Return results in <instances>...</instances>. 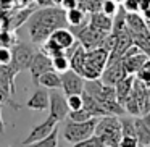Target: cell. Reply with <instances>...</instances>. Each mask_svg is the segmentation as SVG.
I'll use <instances>...</instances> for the list:
<instances>
[{"label":"cell","mask_w":150,"mask_h":147,"mask_svg":"<svg viewBox=\"0 0 150 147\" xmlns=\"http://www.w3.org/2000/svg\"><path fill=\"white\" fill-rule=\"evenodd\" d=\"M132 86H134V75H127L124 76L121 81L116 82L115 86V91H116V100L120 102L121 105L126 102V99L129 97L131 91H132Z\"/></svg>","instance_id":"15"},{"label":"cell","mask_w":150,"mask_h":147,"mask_svg":"<svg viewBox=\"0 0 150 147\" xmlns=\"http://www.w3.org/2000/svg\"><path fill=\"white\" fill-rule=\"evenodd\" d=\"M69 113L68 104H66V95L60 92L58 89H52L50 92V104H49V115L53 116L57 121H63Z\"/></svg>","instance_id":"9"},{"label":"cell","mask_w":150,"mask_h":147,"mask_svg":"<svg viewBox=\"0 0 150 147\" xmlns=\"http://www.w3.org/2000/svg\"><path fill=\"white\" fill-rule=\"evenodd\" d=\"M62 91L65 95H73V94H82L84 92V82L86 79L71 68L68 71L62 73Z\"/></svg>","instance_id":"10"},{"label":"cell","mask_w":150,"mask_h":147,"mask_svg":"<svg viewBox=\"0 0 150 147\" xmlns=\"http://www.w3.org/2000/svg\"><path fill=\"white\" fill-rule=\"evenodd\" d=\"M66 118L71 120V121H87V120H91V118H94V116L82 107V108H79V110H71Z\"/></svg>","instance_id":"26"},{"label":"cell","mask_w":150,"mask_h":147,"mask_svg":"<svg viewBox=\"0 0 150 147\" xmlns=\"http://www.w3.org/2000/svg\"><path fill=\"white\" fill-rule=\"evenodd\" d=\"M98 118H91L87 121H71L68 120L63 126V137L66 142L76 144L79 141H84L87 137L94 136L95 133V124Z\"/></svg>","instance_id":"4"},{"label":"cell","mask_w":150,"mask_h":147,"mask_svg":"<svg viewBox=\"0 0 150 147\" xmlns=\"http://www.w3.org/2000/svg\"><path fill=\"white\" fill-rule=\"evenodd\" d=\"M118 147H139V142H137V137L132 136H123L118 144Z\"/></svg>","instance_id":"32"},{"label":"cell","mask_w":150,"mask_h":147,"mask_svg":"<svg viewBox=\"0 0 150 147\" xmlns=\"http://www.w3.org/2000/svg\"><path fill=\"white\" fill-rule=\"evenodd\" d=\"M10 95H11L10 92L4 91V89L0 87V104H2V105H4V104H8L11 108H15V110H20V108H21V105L11 100V99H10Z\"/></svg>","instance_id":"29"},{"label":"cell","mask_w":150,"mask_h":147,"mask_svg":"<svg viewBox=\"0 0 150 147\" xmlns=\"http://www.w3.org/2000/svg\"><path fill=\"white\" fill-rule=\"evenodd\" d=\"M28 33L34 44H44L55 29L66 28V11L62 7H42L31 13L26 21Z\"/></svg>","instance_id":"1"},{"label":"cell","mask_w":150,"mask_h":147,"mask_svg":"<svg viewBox=\"0 0 150 147\" xmlns=\"http://www.w3.org/2000/svg\"><path fill=\"white\" fill-rule=\"evenodd\" d=\"M144 121H145L147 124H149V128H150V111H147V113H144Z\"/></svg>","instance_id":"38"},{"label":"cell","mask_w":150,"mask_h":147,"mask_svg":"<svg viewBox=\"0 0 150 147\" xmlns=\"http://www.w3.org/2000/svg\"><path fill=\"white\" fill-rule=\"evenodd\" d=\"M136 75H137V79H139V81H142L145 86L150 87V58H147L145 62H144V65L140 66V70Z\"/></svg>","instance_id":"25"},{"label":"cell","mask_w":150,"mask_h":147,"mask_svg":"<svg viewBox=\"0 0 150 147\" xmlns=\"http://www.w3.org/2000/svg\"><path fill=\"white\" fill-rule=\"evenodd\" d=\"M136 137L139 147H150V128L142 116H136Z\"/></svg>","instance_id":"16"},{"label":"cell","mask_w":150,"mask_h":147,"mask_svg":"<svg viewBox=\"0 0 150 147\" xmlns=\"http://www.w3.org/2000/svg\"><path fill=\"white\" fill-rule=\"evenodd\" d=\"M121 8H123L126 13H139L140 7H139V2L137 0H124L121 4Z\"/></svg>","instance_id":"30"},{"label":"cell","mask_w":150,"mask_h":147,"mask_svg":"<svg viewBox=\"0 0 150 147\" xmlns=\"http://www.w3.org/2000/svg\"><path fill=\"white\" fill-rule=\"evenodd\" d=\"M147 58H149V57H147L137 45L132 44V45L124 52V55L121 57V62H123V66H124L127 75H134V73H137L140 70V66L144 65V62H145Z\"/></svg>","instance_id":"7"},{"label":"cell","mask_w":150,"mask_h":147,"mask_svg":"<svg viewBox=\"0 0 150 147\" xmlns=\"http://www.w3.org/2000/svg\"><path fill=\"white\" fill-rule=\"evenodd\" d=\"M120 123H121V133H123V136L136 137V116H134V118L121 116L120 118Z\"/></svg>","instance_id":"22"},{"label":"cell","mask_w":150,"mask_h":147,"mask_svg":"<svg viewBox=\"0 0 150 147\" xmlns=\"http://www.w3.org/2000/svg\"><path fill=\"white\" fill-rule=\"evenodd\" d=\"M139 2V7H140V11L147 10V8L150 7V0H137Z\"/></svg>","instance_id":"35"},{"label":"cell","mask_w":150,"mask_h":147,"mask_svg":"<svg viewBox=\"0 0 150 147\" xmlns=\"http://www.w3.org/2000/svg\"><path fill=\"white\" fill-rule=\"evenodd\" d=\"M11 50L8 49V47H0V65L5 66V65H10L11 63Z\"/></svg>","instance_id":"31"},{"label":"cell","mask_w":150,"mask_h":147,"mask_svg":"<svg viewBox=\"0 0 150 147\" xmlns=\"http://www.w3.org/2000/svg\"><path fill=\"white\" fill-rule=\"evenodd\" d=\"M60 7L63 8V10H71V8H76L78 7V0H62L60 2Z\"/></svg>","instance_id":"33"},{"label":"cell","mask_w":150,"mask_h":147,"mask_svg":"<svg viewBox=\"0 0 150 147\" xmlns=\"http://www.w3.org/2000/svg\"><path fill=\"white\" fill-rule=\"evenodd\" d=\"M82 107H84L94 118L107 116V113H105V110L102 108V105L98 104V100H95V99L92 97L91 94H87L86 91L82 92Z\"/></svg>","instance_id":"17"},{"label":"cell","mask_w":150,"mask_h":147,"mask_svg":"<svg viewBox=\"0 0 150 147\" xmlns=\"http://www.w3.org/2000/svg\"><path fill=\"white\" fill-rule=\"evenodd\" d=\"M124 76H127V73L123 66V62L121 60H115V62L107 63L105 70L100 75V81L108 86H116V82L121 81Z\"/></svg>","instance_id":"12"},{"label":"cell","mask_w":150,"mask_h":147,"mask_svg":"<svg viewBox=\"0 0 150 147\" xmlns=\"http://www.w3.org/2000/svg\"><path fill=\"white\" fill-rule=\"evenodd\" d=\"M142 13H144V20H145V21H150V7L147 8V10H144Z\"/></svg>","instance_id":"37"},{"label":"cell","mask_w":150,"mask_h":147,"mask_svg":"<svg viewBox=\"0 0 150 147\" xmlns=\"http://www.w3.org/2000/svg\"><path fill=\"white\" fill-rule=\"evenodd\" d=\"M115 2H116L118 5H121V4H123V2H124V0H115Z\"/></svg>","instance_id":"39"},{"label":"cell","mask_w":150,"mask_h":147,"mask_svg":"<svg viewBox=\"0 0 150 147\" xmlns=\"http://www.w3.org/2000/svg\"><path fill=\"white\" fill-rule=\"evenodd\" d=\"M89 24L94 26L95 29L102 31V33H111V28H113V18L107 16L102 11H97V13L89 15Z\"/></svg>","instance_id":"14"},{"label":"cell","mask_w":150,"mask_h":147,"mask_svg":"<svg viewBox=\"0 0 150 147\" xmlns=\"http://www.w3.org/2000/svg\"><path fill=\"white\" fill-rule=\"evenodd\" d=\"M84 91L87 94H91L95 100H98V104H103L108 100H116V91H115V86H108L103 84L98 79H86L84 82Z\"/></svg>","instance_id":"5"},{"label":"cell","mask_w":150,"mask_h":147,"mask_svg":"<svg viewBox=\"0 0 150 147\" xmlns=\"http://www.w3.org/2000/svg\"><path fill=\"white\" fill-rule=\"evenodd\" d=\"M52 65H53V70L62 75V73H65L69 70V57L66 55V53L52 57Z\"/></svg>","instance_id":"23"},{"label":"cell","mask_w":150,"mask_h":147,"mask_svg":"<svg viewBox=\"0 0 150 147\" xmlns=\"http://www.w3.org/2000/svg\"><path fill=\"white\" fill-rule=\"evenodd\" d=\"M102 2H103V0H78V7L81 8L82 11H86L87 15H92V13L100 11Z\"/></svg>","instance_id":"21"},{"label":"cell","mask_w":150,"mask_h":147,"mask_svg":"<svg viewBox=\"0 0 150 147\" xmlns=\"http://www.w3.org/2000/svg\"><path fill=\"white\" fill-rule=\"evenodd\" d=\"M66 23H68V28L82 26V24L89 23V15L86 11H82L79 7L66 10Z\"/></svg>","instance_id":"19"},{"label":"cell","mask_w":150,"mask_h":147,"mask_svg":"<svg viewBox=\"0 0 150 147\" xmlns=\"http://www.w3.org/2000/svg\"><path fill=\"white\" fill-rule=\"evenodd\" d=\"M57 126H58V121H57L53 116H50V115H49V116H47L40 124H36V126L31 129V133L28 134V137L21 142V146H28V144H31V142H36V141L44 139V137L49 136V134L52 133Z\"/></svg>","instance_id":"11"},{"label":"cell","mask_w":150,"mask_h":147,"mask_svg":"<svg viewBox=\"0 0 150 147\" xmlns=\"http://www.w3.org/2000/svg\"><path fill=\"white\" fill-rule=\"evenodd\" d=\"M145 23H147V29L150 31V21H145Z\"/></svg>","instance_id":"40"},{"label":"cell","mask_w":150,"mask_h":147,"mask_svg":"<svg viewBox=\"0 0 150 147\" xmlns=\"http://www.w3.org/2000/svg\"><path fill=\"white\" fill-rule=\"evenodd\" d=\"M37 84L45 89H62V76L55 70H50V71H45L44 75L39 76Z\"/></svg>","instance_id":"18"},{"label":"cell","mask_w":150,"mask_h":147,"mask_svg":"<svg viewBox=\"0 0 150 147\" xmlns=\"http://www.w3.org/2000/svg\"><path fill=\"white\" fill-rule=\"evenodd\" d=\"M36 4L39 7H53V5H57V2L55 0H36Z\"/></svg>","instance_id":"34"},{"label":"cell","mask_w":150,"mask_h":147,"mask_svg":"<svg viewBox=\"0 0 150 147\" xmlns=\"http://www.w3.org/2000/svg\"><path fill=\"white\" fill-rule=\"evenodd\" d=\"M95 136L102 139L105 147H118L123 133H121V123L120 116L115 115H107V116H100L95 124Z\"/></svg>","instance_id":"2"},{"label":"cell","mask_w":150,"mask_h":147,"mask_svg":"<svg viewBox=\"0 0 150 147\" xmlns=\"http://www.w3.org/2000/svg\"><path fill=\"white\" fill-rule=\"evenodd\" d=\"M23 147H58V126L47 137H44L40 141H36V142H31V144L23 146Z\"/></svg>","instance_id":"20"},{"label":"cell","mask_w":150,"mask_h":147,"mask_svg":"<svg viewBox=\"0 0 150 147\" xmlns=\"http://www.w3.org/2000/svg\"><path fill=\"white\" fill-rule=\"evenodd\" d=\"M49 104H50V92L47 91L45 87H42V86H40V87L37 86L34 94L28 99L26 107L29 108V110L42 111V110H47V108H49Z\"/></svg>","instance_id":"13"},{"label":"cell","mask_w":150,"mask_h":147,"mask_svg":"<svg viewBox=\"0 0 150 147\" xmlns=\"http://www.w3.org/2000/svg\"><path fill=\"white\" fill-rule=\"evenodd\" d=\"M55 2H57V4H60V2H62V0H55Z\"/></svg>","instance_id":"41"},{"label":"cell","mask_w":150,"mask_h":147,"mask_svg":"<svg viewBox=\"0 0 150 147\" xmlns=\"http://www.w3.org/2000/svg\"><path fill=\"white\" fill-rule=\"evenodd\" d=\"M2 108H4V105L0 104V134L5 133V123H4V118H2Z\"/></svg>","instance_id":"36"},{"label":"cell","mask_w":150,"mask_h":147,"mask_svg":"<svg viewBox=\"0 0 150 147\" xmlns=\"http://www.w3.org/2000/svg\"><path fill=\"white\" fill-rule=\"evenodd\" d=\"M118 10H120V5H118L115 0H103V2H102L100 11H102V13H105L107 16L115 18V16H116V13H118Z\"/></svg>","instance_id":"24"},{"label":"cell","mask_w":150,"mask_h":147,"mask_svg":"<svg viewBox=\"0 0 150 147\" xmlns=\"http://www.w3.org/2000/svg\"><path fill=\"white\" fill-rule=\"evenodd\" d=\"M13 147H15V146H13ZM21 147H23V146H21Z\"/></svg>","instance_id":"42"},{"label":"cell","mask_w":150,"mask_h":147,"mask_svg":"<svg viewBox=\"0 0 150 147\" xmlns=\"http://www.w3.org/2000/svg\"><path fill=\"white\" fill-rule=\"evenodd\" d=\"M66 104H68L69 111H71V110H79V108H82V94L66 95Z\"/></svg>","instance_id":"28"},{"label":"cell","mask_w":150,"mask_h":147,"mask_svg":"<svg viewBox=\"0 0 150 147\" xmlns=\"http://www.w3.org/2000/svg\"><path fill=\"white\" fill-rule=\"evenodd\" d=\"M71 147H105V144L102 142V139L98 136H91V137H87V139H84V141H79V142H76V144H73Z\"/></svg>","instance_id":"27"},{"label":"cell","mask_w":150,"mask_h":147,"mask_svg":"<svg viewBox=\"0 0 150 147\" xmlns=\"http://www.w3.org/2000/svg\"><path fill=\"white\" fill-rule=\"evenodd\" d=\"M36 53V49H34L31 44L26 42H16L11 49V65L16 68V71H23V70H28L33 62V57Z\"/></svg>","instance_id":"6"},{"label":"cell","mask_w":150,"mask_h":147,"mask_svg":"<svg viewBox=\"0 0 150 147\" xmlns=\"http://www.w3.org/2000/svg\"><path fill=\"white\" fill-rule=\"evenodd\" d=\"M108 55H110L108 50H105L103 47L86 50V60L81 76L84 79H98L108 63Z\"/></svg>","instance_id":"3"},{"label":"cell","mask_w":150,"mask_h":147,"mask_svg":"<svg viewBox=\"0 0 150 147\" xmlns=\"http://www.w3.org/2000/svg\"><path fill=\"white\" fill-rule=\"evenodd\" d=\"M29 73H31V78H33V82L34 86H39V76L44 75L45 71H50L53 70V65H52V57H49L47 53H44L42 50H36L33 57V62L29 65Z\"/></svg>","instance_id":"8"}]
</instances>
